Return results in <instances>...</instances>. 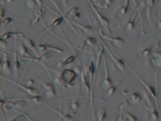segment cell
<instances>
[{"mask_svg": "<svg viewBox=\"0 0 161 121\" xmlns=\"http://www.w3.org/2000/svg\"><path fill=\"white\" fill-rule=\"evenodd\" d=\"M126 67L128 68H129L130 71L132 72L134 75L139 80V81L142 84V85H144V87H145L146 90H147V92L149 93V95L150 96H152V98H153V99H156L158 98V93H156V90L155 89V88L153 87L150 86V84L147 83V82H146L144 80H143L137 73H136L135 71H133V70L132 69V68H130L129 66H128V64H126Z\"/></svg>", "mask_w": 161, "mask_h": 121, "instance_id": "obj_1", "label": "cell"}, {"mask_svg": "<svg viewBox=\"0 0 161 121\" xmlns=\"http://www.w3.org/2000/svg\"><path fill=\"white\" fill-rule=\"evenodd\" d=\"M152 66L155 68H161V52H154L152 54L150 60Z\"/></svg>", "mask_w": 161, "mask_h": 121, "instance_id": "obj_2", "label": "cell"}, {"mask_svg": "<svg viewBox=\"0 0 161 121\" xmlns=\"http://www.w3.org/2000/svg\"><path fill=\"white\" fill-rule=\"evenodd\" d=\"M141 14V9H139L138 11H136V13L134 15L133 17L130 21H128L126 24V29L128 32H132L135 28V24L137 20L138 17L140 16Z\"/></svg>", "mask_w": 161, "mask_h": 121, "instance_id": "obj_3", "label": "cell"}, {"mask_svg": "<svg viewBox=\"0 0 161 121\" xmlns=\"http://www.w3.org/2000/svg\"><path fill=\"white\" fill-rule=\"evenodd\" d=\"M146 4H147V7L145 11L146 16L147 17V19L149 20V21L151 22L152 9L155 5V0H146Z\"/></svg>", "mask_w": 161, "mask_h": 121, "instance_id": "obj_4", "label": "cell"}, {"mask_svg": "<svg viewBox=\"0 0 161 121\" xmlns=\"http://www.w3.org/2000/svg\"><path fill=\"white\" fill-rule=\"evenodd\" d=\"M142 100V95L138 92H134L130 94L128 101L132 104H136L141 102Z\"/></svg>", "mask_w": 161, "mask_h": 121, "instance_id": "obj_5", "label": "cell"}, {"mask_svg": "<svg viewBox=\"0 0 161 121\" xmlns=\"http://www.w3.org/2000/svg\"><path fill=\"white\" fill-rule=\"evenodd\" d=\"M118 121H138V119L132 113L126 112L121 115Z\"/></svg>", "mask_w": 161, "mask_h": 121, "instance_id": "obj_6", "label": "cell"}, {"mask_svg": "<svg viewBox=\"0 0 161 121\" xmlns=\"http://www.w3.org/2000/svg\"><path fill=\"white\" fill-rule=\"evenodd\" d=\"M150 109V120L151 121H157L159 118V113L155 110L153 107V103L149 104Z\"/></svg>", "mask_w": 161, "mask_h": 121, "instance_id": "obj_7", "label": "cell"}, {"mask_svg": "<svg viewBox=\"0 0 161 121\" xmlns=\"http://www.w3.org/2000/svg\"><path fill=\"white\" fill-rule=\"evenodd\" d=\"M129 2H130V0H124V5L121 8L119 11V17H122L126 14L127 10H128Z\"/></svg>", "mask_w": 161, "mask_h": 121, "instance_id": "obj_8", "label": "cell"}, {"mask_svg": "<svg viewBox=\"0 0 161 121\" xmlns=\"http://www.w3.org/2000/svg\"><path fill=\"white\" fill-rule=\"evenodd\" d=\"M152 52H153V49L152 47L144 49L143 50H141V52H139V56L141 57H149L152 54Z\"/></svg>", "mask_w": 161, "mask_h": 121, "instance_id": "obj_9", "label": "cell"}, {"mask_svg": "<svg viewBox=\"0 0 161 121\" xmlns=\"http://www.w3.org/2000/svg\"><path fill=\"white\" fill-rule=\"evenodd\" d=\"M130 2L132 3V8L133 9L136 8V7L138 6V2L137 0H130Z\"/></svg>", "mask_w": 161, "mask_h": 121, "instance_id": "obj_10", "label": "cell"}, {"mask_svg": "<svg viewBox=\"0 0 161 121\" xmlns=\"http://www.w3.org/2000/svg\"><path fill=\"white\" fill-rule=\"evenodd\" d=\"M156 26L158 28H159V29H161V20L159 21L157 23H156Z\"/></svg>", "mask_w": 161, "mask_h": 121, "instance_id": "obj_11", "label": "cell"}, {"mask_svg": "<svg viewBox=\"0 0 161 121\" xmlns=\"http://www.w3.org/2000/svg\"><path fill=\"white\" fill-rule=\"evenodd\" d=\"M159 16H161V9L159 12Z\"/></svg>", "mask_w": 161, "mask_h": 121, "instance_id": "obj_12", "label": "cell"}, {"mask_svg": "<svg viewBox=\"0 0 161 121\" xmlns=\"http://www.w3.org/2000/svg\"></svg>", "mask_w": 161, "mask_h": 121, "instance_id": "obj_13", "label": "cell"}, {"mask_svg": "<svg viewBox=\"0 0 161 121\" xmlns=\"http://www.w3.org/2000/svg\"></svg>", "mask_w": 161, "mask_h": 121, "instance_id": "obj_14", "label": "cell"}]
</instances>
